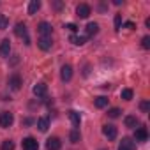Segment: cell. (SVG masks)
<instances>
[{"mask_svg": "<svg viewBox=\"0 0 150 150\" xmlns=\"http://www.w3.org/2000/svg\"><path fill=\"white\" fill-rule=\"evenodd\" d=\"M37 30L41 32V37H51V32H53V27L48 23V21H41L37 25Z\"/></svg>", "mask_w": 150, "mask_h": 150, "instance_id": "obj_4", "label": "cell"}, {"mask_svg": "<svg viewBox=\"0 0 150 150\" xmlns=\"http://www.w3.org/2000/svg\"><path fill=\"white\" fill-rule=\"evenodd\" d=\"M85 30H87V35L92 37V35H96V34L99 32V25H97V23H88V25L85 27Z\"/></svg>", "mask_w": 150, "mask_h": 150, "instance_id": "obj_18", "label": "cell"}, {"mask_svg": "<svg viewBox=\"0 0 150 150\" xmlns=\"http://www.w3.org/2000/svg\"><path fill=\"white\" fill-rule=\"evenodd\" d=\"M120 27H122V16L115 14V30H120Z\"/></svg>", "mask_w": 150, "mask_h": 150, "instance_id": "obj_28", "label": "cell"}, {"mask_svg": "<svg viewBox=\"0 0 150 150\" xmlns=\"http://www.w3.org/2000/svg\"><path fill=\"white\" fill-rule=\"evenodd\" d=\"M60 78H62V81H71V78H72V67L69 64L62 65V69H60Z\"/></svg>", "mask_w": 150, "mask_h": 150, "instance_id": "obj_8", "label": "cell"}, {"mask_svg": "<svg viewBox=\"0 0 150 150\" xmlns=\"http://www.w3.org/2000/svg\"><path fill=\"white\" fill-rule=\"evenodd\" d=\"M120 113H122V111H120L118 108H111V110L108 111V117H110V118H118Z\"/></svg>", "mask_w": 150, "mask_h": 150, "instance_id": "obj_25", "label": "cell"}, {"mask_svg": "<svg viewBox=\"0 0 150 150\" xmlns=\"http://www.w3.org/2000/svg\"><path fill=\"white\" fill-rule=\"evenodd\" d=\"M125 28H129V30H134V28H136V25H134L132 21H127V23H125Z\"/></svg>", "mask_w": 150, "mask_h": 150, "instance_id": "obj_31", "label": "cell"}, {"mask_svg": "<svg viewBox=\"0 0 150 150\" xmlns=\"http://www.w3.org/2000/svg\"><path fill=\"white\" fill-rule=\"evenodd\" d=\"M71 42L76 44V46H83L87 42V37L85 35H71Z\"/></svg>", "mask_w": 150, "mask_h": 150, "instance_id": "obj_20", "label": "cell"}, {"mask_svg": "<svg viewBox=\"0 0 150 150\" xmlns=\"http://www.w3.org/2000/svg\"><path fill=\"white\" fill-rule=\"evenodd\" d=\"M7 83H9L11 90H20L21 88V76H20V74H11Z\"/></svg>", "mask_w": 150, "mask_h": 150, "instance_id": "obj_5", "label": "cell"}, {"mask_svg": "<svg viewBox=\"0 0 150 150\" xmlns=\"http://www.w3.org/2000/svg\"><path fill=\"white\" fill-rule=\"evenodd\" d=\"M65 28H69L71 32H76V30H78V27L74 25V23H67V25H65Z\"/></svg>", "mask_w": 150, "mask_h": 150, "instance_id": "obj_30", "label": "cell"}, {"mask_svg": "<svg viewBox=\"0 0 150 150\" xmlns=\"http://www.w3.org/2000/svg\"><path fill=\"white\" fill-rule=\"evenodd\" d=\"M118 150H122V148H118Z\"/></svg>", "mask_w": 150, "mask_h": 150, "instance_id": "obj_33", "label": "cell"}, {"mask_svg": "<svg viewBox=\"0 0 150 150\" xmlns=\"http://www.w3.org/2000/svg\"><path fill=\"white\" fill-rule=\"evenodd\" d=\"M21 146H23V150H39V143H37V139H35V138H32V136L23 138Z\"/></svg>", "mask_w": 150, "mask_h": 150, "instance_id": "obj_3", "label": "cell"}, {"mask_svg": "<svg viewBox=\"0 0 150 150\" xmlns=\"http://www.w3.org/2000/svg\"><path fill=\"white\" fill-rule=\"evenodd\" d=\"M0 150H14V141L4 139V141H2V146H0Z\"/></svg>", "mask_w": 150, "mask_h": 150, "instance_id": "obj_23", "label": "cell"}, {"mask_svg": "<svg viewBox=\"0 0 150 150\" xmlns=\"http://www.w3.org/2000/svg\"><path fill=\"white\" fill-rule=\"evenodd\" d=\"M39 9H41V2H39V0H32V2L28 4V14H35Z\"/></svg>", "mask_w": 150, "mask_h": 150, "instance_id": "obj_21", "label": "cell"}, {"mask_svg": "<svg viewBox=\"0 0 150 150\" xmlns=\"http://www.w3.org/2000/svg\"><path fill=\"white\" fill-rule=\"evenodd\" d=\"M7 25H9V20H7V16H4V14H0V30H4V28H7Z\"/></svg>", "mask_w": 150, "mask_h": 150, "instance_id": "obj_26", "label": "cell"}, {"mask_svg": "<svg viewBox=\"0 0 150 150\" xmlns=\"http://www.w3.org/2000/svg\"><path fill=\"white\" fill-rule=\"evenodd\" d=\"M76 14H78L80 18H88V16L92 14V7H90L88 4H80V6L76 7Z\"/></svg>", "mask_w": 150, "mask_h": 150, "instance_id": "obj_6", "label": "cell"}, {"mask_svg": "<svg viewBox=\"0 0 150 150\" xmlns=\"http://www.w3.org/2000/svg\"><path fill=\"white\" fill-rule=\"evenodd\" d=\"M120 148H122V150H136V145H134V141H132L131 138H122Z\"/></svg>", "mask_w": 150, "mask_h": 150, "instance_id": "obj_15", "label": "cell"}, {"mask_svg": "<svg viewBox=\"0 0 150 150\" xmlns=\"http://www.w3.org/2000/svg\"><path fill=\"white\" fill-rule=\"evenodd\" d=\"M32 92H34V96H37V97H44L46 92H48V87H46L44 83H37V85L32 88Z\"/></svg>", "mask_w": 150, "mask_h": 150, "instance_id": "obj_14", "label": "cell"}, {"mask_svg": "<svg viewBox=\"0 0 150 150\" xmlns=\"http://www.w3.org/2000/svg\"><path fill=\"white\" fill-rule=\"evenodd\" d=\"M94 104H96V108L103 110V108H106V106H108V97L99 96V97H96V99H94Z\"/></svg>", "mask_w": 150, "mask_h": 150, "instance_id": "obj_17", "label": "cell"}, {"mask_svg": "<svg viewBox=\"0 0 150 150\" xmlns=\"http://www.w3.org/2000/svg\"><path fill=\"white\" fill-rule=\"evenodd\" d=\"M37 127H39L41 132H46L48 127H50V120H48L46 117H39V118H37Z\"/></svg>", "mask_w": 150, "mask_h": 150, "instance_id": "obj_16", "label": "cell"}, {"mask_svg": "<svg viewBox=\"0 0 150 150\" xmlns=\"http://www.w3.org/2000/svg\"><path fill=\"white\" fill-rule=\"evenodd\" d=\"M120 96H122V99H125V101H131V99H132V90H131V88H124Z\"/></svg>", "mask_w": 150, "mask_h": 150, "instance_id": "obj_24", "label": "cell"}, {"mask_svg": "<svg viewBox=\"0 0 150 150\" xmlns=\"http://www.w3.org/2000/svg\"><path fill=\"white\" fill-rule=\"evenodd\" d=\"M13 122H14L13 113H9V111L0 113V127H2V129H9L13 125Z\"/></svg>", "mask_w": 150, "mask_h": 150, "instance_id": "obj_2", "label": "cell"}, {"mask_svg": "<svg viewBox=\"0 0 150 150\" xmlns=\"http://www.w3.org/2000/svg\"><path fill=\"white\" fill-rule=\"evenodd\" d=\"M69 118H71V122H72V127L76 129V127H80V113H76V111H69Z\"/></svg>", "mask_w": 150, "mask_h": 150, "instance_id": "obj_19", "label": "cell"}, {"mask_svg": "<svg viewBox=\"0 0 150 150\" xmlns=\"http://www.w3.org/2000/svg\"><path fill=\"white\" fill-rule=\"evenodd\" d=\"M23 124H25V125H30V124H32V120H30V118H25V120H23Z\"/></svg>", "mask_w": 150, "mask_h": 150, "instance_id": "obj_32", "label": "cell"}, {"mask_svg": "<svg viewBox=\"0 0 150 150\" xmlns=\"http://www.w3.org/2000/svg\"><path fill=\"white\" fill-rule=\"evenodd\" d=\"M134 139L145 143V141L148 139V131H146L145 127H136V131H134Z\"/></svg>", "mask_w": 150, "mask_h": 150, "instance_id": "obj_9", "label": "cell"}, {"mask_svg": "<svg viewBox=\"0 0 150 150\" xmlns=\"http://www.w3.org/2000/svg\"><path fill=\"white\" fill-rule=\"evenodd\" d=\"M141 46H143L145 50H148V48H150V37H148V35H145V37L141 39Z\"/></svg>", "mask_w": 150, "mask_h": 150, "instance_id": "obj_29", "label": "cell"}, {"mask_svg": "<svg viewBox=\"0 0 150 150\" xmlns=\"http://www.w3.org/2000/svg\"><path fill=\"white\" fill-rule=\"evenodd\" d=\"M14 34L18 37H21L25 41V44H30V37H28V30H27V25L25 23H18L16 28H14Z\"/></svg>", "mask_w": 150, "mask_h": 150, "instance_id": "obj_1", "label": "cell"}, {"mask_svg": "<svg viewBox=\"0 0 150 150\" xmlns=\"http://www.w3.org/2000/svg\"><path fill=\"white\" fill-rule=\"evenodd\" d=\"M69 139H71V143H78L80 141V131L78 129H72L71 134H69Z\"/></svg>", "mask_w": 150, "mask_h": 150, "instance_id": "obj_22", "label": "cell"}, {"mask_svg": "<svg viewBox=\"0 0 150 150\" xmlns=\"http://www.w3.org/2000/svg\"><path fill=\"white\" fill-rule=\"evenodd\" d=\"M103 134L108 138V139H115L117 138V127L115 125H111V124H106V125H103Z\"/></svg>", "mask_w": 150, "mask_h": 150, "instance_id": "obj_7", "label": "cell"}, {"mask_svg": "<svg viewBox=\"0 0 150 150\" xmlns=\"http://www.w3.org/2000/svg\"><path fill=\"white\" fill-rule=\"evenodd\" d=\"M139 110H141L143 113H148V111H150V103H148V101H141V103H139Z\"/></svg>", "mask_w": 150, "mask_h": 150, "instance_id": "obj_27", "label": "cell"}, {"mask_svg": "<svg viewBox=\"0 0 150 150\" xmlns=\"http://www.w3.org/2000/svg\"><path fill=\"white\" fill-rule=\"evenodd\" d=\"M60 146H62V141L57 136H51V138L46 139V148L48 150H60Z\"/></svg>", "mask_w": 150, "mask_h": 150, "instance_id": "obj_10", "label": "cell"}, {"mask_svg": "<svg viewBox=\"0 0 150 150\" xmlns=\"http://www.w3.org/2000/svg\"><path fill=\"white\" fill-rule=\"evenodd\" d=\"M9 53H11V41L9 39H4L2 42H0V57L7 58Z\"/></svg>", "mask_w": 150, "mask_h": 150, "instance_id": "obj_11", "label": "cell"}, {"mask_svg": "<svg viewBox=\"0 0 150 150\" xmlns=\"http://www.w3.org/2000/svg\"><path fill=\"white\" fill-rule=\"evenodd\" d=\"M51 44H53L51 37H39V41H37V46H39L42 51H48V50L51 48Z\"/></svg>", "mask_w": 150, "mask_h": 150, "instance_id": "obj_13", "label": "cell"}, {"mask_svg": "<svg viewBox=\"0 0 150 150\" xmlns=\"http://www.w3.org/2000/svg\"><path fill=\"white\" fill-rule=\"evenodd\" d=\"M124 124H125V127H129V129H136V127L139 125V120H138V117H134V115H127V117L124 118Z\"/></svg>", "mask_w": 150, "mask_h": 150, "instance_id": "obj_12", "label": "cell"}]
</instances>
